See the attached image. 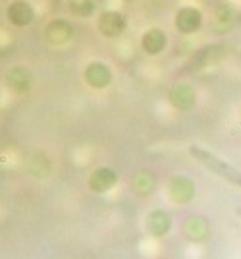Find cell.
<instances>
[{"instance_id":"8","label":"cell","mask_w":241,"mask_h":259,"mask_svg":"<svg viewBox=\"0 0 241 259\" xmlns=\"http://www.w3.org/2000/svg\"><path fill=\"white\" fill-rule=\"evenodd\" d=\"M114 79V72L106 62L102 60H91L85 64L83 68V81L85 85L91 87V89H97V91H102L110 87Z\"/></svg>"},{"instance_id":"11","label":"cell","mask_w":241,"mask_h":259,"mask_svg":"<svg viewBox=\"0 0 241 259\" xmlns=\"http://www.w3.org/2000/svg\"><path fill=\"white\" fill-rule=\"evenodd\" d=\"M116 182H118V172L110 166H100L97 170H93L89 176V188L97 194L108 192L110 188L116 186Z\"/></svg>"},{"instance_id":"1","label":"cell","mask_w":241,"mask_h":259,"mask_svg":"<svg viewBox=\"0 0 241 259\" xmlns=\"http://www.w3.org/2000/svg\"><path fill=\"white\" fill-rule=\"evenodd\" d=\"M207 22V12L193 2L179 4L172 14V27L179 37H195L205 29Z\"/></svg>"},{"instance_id":"2","label":"cell","mask_w":241,"mask_h":259,"mask_svg":"<svg viewBox=\"0 0 241 259\" xmlns=\"http://www.w3.org/2000/svg\"><path fill=\"white\" fill-rule=\"evenodd\" d=\"M187 153H189L199 164H203L205 168H208L210 172H214L216 176H220L222 180H226V182H230V184H233V186L241 188V170L235 168L233 164H230L228 161H224L216 153L208 151V149L201 147V145H189V147H187Z\"/></svg>"},{"instance_id":"7","label":"cell","mask_w":241,"mask_h":259,"mask_svg":"<svg viewBox=\"0 0 241 259\" xmlns=\"http://www.w3.org/2000/svg\"><path fill=\"white\" fill-rule=\"evenodd\" d=\"M224 56H228V45L222 41H214L210 45L201 47L199 51L193 53V56L187 62V72H201L208 66L220 62Z\"/></svg>"},{"instance_id":"10","label":"cell","mask_w":241,"mask_h":259,"mask_svg":"<svg viewBox=\"0 0 241 259\" xmlns=\"http://www.w3.org/2000/svg\"><path fill=\"white\" fill-rule=\"evenodd\" d=\"M64 10L72 20L87 22L95 20L102 8H100V0H64Z\"/></svg>"},{"instance_id":"17","label":"cell","mask_w":241,"mask_h":259,"mask_svg":"<svg viewBox=\"0 0 241 259\" xmlns=\"http://www.w3.org/2000/svg\"><path fill=\"white\" fill-rule=\"evenodd\" d=\"M128 2H132V0H128Z\"/></svg>"},{"instance_id":"16","label":"cell","mask_w":241,"mask_h":259,"mask_svg":"<svg viewBox=\"0 0 241 259\" xmlns=\"http://www.w3.org/2000/svg\"><path fill=\"white\" fill-rule=\"evenodd\" d=\"M0 103H2V89H0Z\"/></svg>"},{"instance_id":"6","label":"cell","mask_w":241,"mask_h":259,"mask_svg":"<svg viewBox=\"0 0 241 259\" xmlns=\"http://www.w3.org/2000/svg\"><path fill=\"white\" fill-rule=\"evenodd\" d=\"M170 47V35L160 25H149L139 33V49L149 58H156L164 54Z\"/></svg>"},{"instance_id":"3","label":"cell","mask_w":241,"mask_h":259,"mask_svg":"<svg viewBox=\"0 0 241 259\" xmlns=\"http://www.w3.org/2000/svg\"><path fill=\"white\" fill-rule=\"evenodd\" d=\"M93 22L97 33L106 41H118L130 29V16L122 8H102Z\"/></svg>"},{"instance_id":"5","label":"cell","mask_w":241,"mask_h":259,"mask_svg":"<svg viewBox=\"0 0 241 259\" xmlns=\"http://www.w3.org/2000/svg\"><path fill=\"white\" fill-rule=\"evenodd\" d=\"M39 20V10L31 0H8L4 6V22L12 29H29Z\"/></svg>"},{"instance_id":"14","label":"cell","mask_w":241,"mask_h":259,"mask_svg":"<svg viewBox=\"0 0 241 259\" xmlns=\"http://www.w3.org/2000/svg\"><path fill=\"white\" fill-rule=\"evenodd\" d=\"M170 188H172V192L175 194V197H177V199H184V201L193 195V184H191V180L184 178V176L174 178L172 184H170Z\"/></svg>"},{"instance_id":"13","label":"cell","mask_w":241,"mask_h":259,"mask_svg":"<svg viewBox=\"0 0 241 259\" xmlns=\"http://www.w3.org/2000/svg\"><path fill=\"white\" fill-rule=\"evenodd\" d=\"M197 101V93H195V87L189 85V83H177L172 87L170 91V103L179 110H187L195 105Z\"/></svg>"},{"instance_id":"9","label":"cell","mask_w":241,"mask_h":259,"mask_svg":"<svg viewBox=\"0 0 241 259\" xmlns=\"http://www.w3.org/2000/svg\"><path fill=\"white\" fill-rule=\"evenodd\" d=\"M4 83L12 89L16 95H27L33 89L35 77L33 72L29 70V66L25 64H14L6 70L4 74Z\"/></svg>"},{"instance_id":"4","label":"cell","mask_w":241,"mask_h":259,"mask_svg":"<svg viewBox=\"0 0 241 259\" xmlns=\"http://www.w3.org/2000/svg\"><path fill=\"white\" fill-rule=\"evenodd\" d=\"M76 23L68 16H52L43 25L44 43L52 49H64L76 41Z\"/></svg>"},{"instance_id":"12","label":"cell","mask_w":241,"mask_h":259,"mask_svg":"<svg viewBox=\"0 0 241 259\" xmlns=\"http://www.w3.org/2000/svg\"><path fill=\"white\" fill-rule=\"evenodd\" d=\"M210 22L214 23V25H222L220 33L230 31L231 27L235 25V22H237V10L233 8V4H230V2H224V0H222L218 6L214 8V12H212Z\"/></svg>"},{"instance_id":"15","label":"cell","mask_w":241,"mask_h":259,"mask_svg":"<svg viewBox=\"0 0 241 259\" xmlns=\"http://www.w3.org/2000/svg\"><path fill=\"white\" fill-rule=\"evenodd\" d=\"M224 2H230V4H241V0H224Z\"/></svg>"}]
</instances>
